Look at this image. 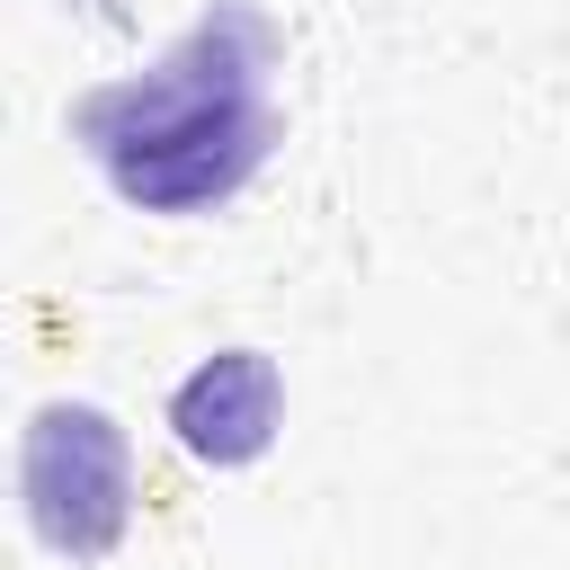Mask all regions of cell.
<instances>
[{
    "label": "cell",
    "instance_id": "6da1fadb",
    "mask_svg": "<svg viewBox=\"0 0 570 570\" xmlns=\"http://www.w3.org/2000/svg\"><path fill=\"white\" fill-rule=\"evenodd\" d=\"M267 18L223 0L196 18L151 71H125L71 107V134L107 169V187L142 214H205L240 196V178L267 160Z\"/></svg>",
    "mask_w": 570,
    "mask_h": 570
},
{
    "label": "cell",
    "instance_id": "7a4b0ae2",
    "mask_svg": "<svg viewBox=\"0 0 570 570\" xmlns=\"http://www.w3.org/2000/svg\"><path fill=\"white\" fill-rule=\"evenodd\" d=\"M18 499L45 552L98 561L134 517V445L98 401H45L18 436Z\"/></svg>",
    "mask_w": 570,
    "mask_h": 570
},
{
    "label": "cell",
    "instance_id": "3957f363",
    "mask_svg": "<svg viewBox=\"0 0 570 570\" xmlns=\"http://www.w3.org/2000/svg\"><path fill=\"white\" fill-rule=\"evenodd\" d=\"M169 428L196 463L214 472H240L276 445L285 428V383H276V356L267 347H214L178 392H169Z\"/></svg>",
    "mask_w": 570,
    "mask_h": 570
}]
</instances>
